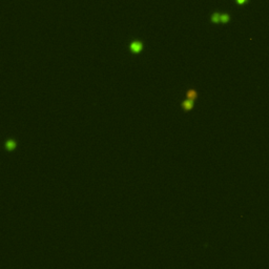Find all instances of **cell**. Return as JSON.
Returning <instances> with one entry per match:
<instances>
[{"label":"cell","mask_w":269,"mask_h":269,"mask_svg":"<svg viewBox=\"0 0 269 269\" xmlns=\"http://www.w3.org/2000/svg\"><path fill=\"white\" fill-rule=\"evenodd\" d=\"M129 49L133 54H139L143 49V43L140 40H133L129 44Z\"/></svg>","instance_id":"obj_1"},{"label":"cell","mask_w":269,"mask_h":269,"mask_svg":"<svg viewBox=\"0 0 269 269\" xmlns=\"http://www.w3.org/2000/svg\"><path fill=\"white\" fill-rule=\"evenodd\" d=\"M194 107V101L189 100V99H186L182 102V108L185 110V111H189V110L192 109Z\"/></svg>","instance_id":"obj_2"},{"label":"cell","mask_w":269,"mask_h":269,"mask_svg":"<svg viewBox=\"0 0 269 269\" xmlns=\"http://www.w3.org/2000/svg\"><path fill=\"white\" fill-rule=\"evenodd\" d=\"M16 146H17L16 141L13 139L7 140V142H5V148H7V150H14V149L16 148Z\"/></svg>","instance_id":"obj_3"},{"label":"cell","mask_w":269,"mask_h":269,"mask_svg":"<svg viewBox=\"0 0 269 269\" xmlns=\"http://www.w3.org/2000/svg\"><path fill=\"white\" fill-rule=\"evenodd\" d=\"M186 97H187V99H189V100L195 101L196 99H197V97H198V93H197L195 89H188L187 93H186Z\"/></svg>","instance_id":"obj_4"},{"label":"cell","mask_w":269,"mask_h":269,"mask_svg":"<svg viewBox=\"0 0 269 269\" xmlns=\"http://www.w3.org/2000/svg\"><path fill=\"white\" fill-rule=\"evenodd\" d=\"M210 20H211V22H212V23H219V22H221V14H219V13H214L212 15H211Z\"/></svg>","instance_id":"obj_5"},{"label":"cell","mask_w":269,"mask_h":269,"mask_svg":"<svg viewBox=\"0 0 269 269\" xmlns=\"http://www.w3.org/2000/svg\"><path fill=\"white\" fill-rule=\"evenodd\" d=\"M230 20V17L228 14H221V23H227Z\"/></svg>","instance_id":"obj_6"},{"label":"cell","mask_w":269,"mask_h":269,"mask_svg":"<svg viewBox=\"0 0 269 269\" xmlns=\"http://www.w3.org/2000/svg\"><path fill=\"white\" fill-rule=\"evenodd\" d=\"M237 2L238 3L242 4V3H244V2H246V0H237Z\"/></svg>","instance_id":"obj_7"}]
</instances>
